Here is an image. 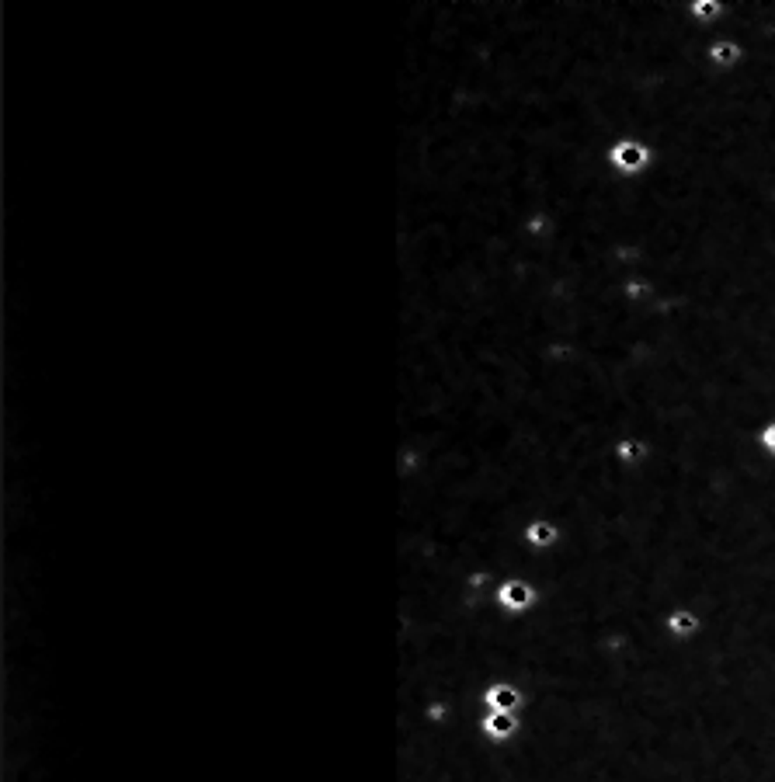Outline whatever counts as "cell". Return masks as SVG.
Instances as JSON below:
<instances>
[{
  "label": "cell",
  "instance_id": "cell-1",
  "mask_svg": "<svg viewBox=\"0 0 775 782\" xmlns=\"http://www.w3.org/2000/svg\"><path fill=\"white\" fill-rule=\"evenodd\" d=\"M650 161H654L650 146H647V143H637V139H619L612 150H609V163H612L619 174H640V171H647Z\"/></svg>",
  "mask_w": 775,
  "mask_h": 782
},
{
  "label": "cell",
  "instance_id": "cell-2",
  "mask_svg": "<svg viewBox=\"0 0 775 782\" xmlns=\"http://www.w3.org/2000/svg\"><path fill=\"white\" fill-rule=\"evenodd\" d=\"M497 598H501V605H505V609L518 612V609H529V605H532L535 594H532V588H529L525 581H508V584L501 588V594H497Z\"/></svg>",
  "mask_w": 775,
  "mask_h": 782
},
{
  "label": "cell",
  "instance_id": "cell-3",
  "mask_svg": "<svg viewBox=\"0 0 775 782\" xmlns=\"http://www.w3.org/2000/svg\"><path fill=\"white\" fill-rule=\"evenodd\" d=\"M709 59H713L716 66H737L741 46H737V42H713V46H709Z\"/></svg>",
  "mask_w": 775,
  "mask_h": 782
},
{
  "label": "cell",
  "instance_id": "cell-4",
  "mask_svg": "<svg viewBox=\"0 0 775 782\" xmlns=\"http://www.w3.org/2000/svg\"><path fill=\"white\" fill-rule=\"evenodd\" d=\"M487 699H490V706H494L497 713H508V709H515V706H518V692H515V689H508V685H497V689H490V692H487Z\"/></svg>",
  "mask_w": 775,
  "mask_h": 782
},
{
  "label": "cell",
  "instance_id": "cell-5",
  "mask_svg": "<svg viewBox=\"0 0 775 782\" xmlns=\"http://www.w3.org/2000/svg\"><path fill=\"white\" fill-rule=\"evenodd\" d=\"M525 536H529V542H535V546H549V542L557 539V529H553L549 522H532Z\"/></svg>",
  "mask_w": 775,
  "mask_h": 782
},
{
  "label": "cell",
  "instance_id": "cell-6",
  "mask_svg": "<svg viewBox=\"0 0 775 782\" xmlns=\"http://www.w3.org/2000/svg\"><path fill=\"white\" fill-rule=\"evenodd\" d=\"M487 733L490 737H511L515 733V720H511L508 713H494L490 720H487Z\"/></svg>",
  "mask_w": 775,
  "mask_h": 782
},
{
  "label": "cell",
  "instance_id": "cell-7",
  "mask_svg": "<svg viewBox=\"0 0 775 782\" xmlns=\"http://www.w3.org/2000/svg\"><path fill=\"white\" fill-rule=\"evenodd\" d=\"M689 11H692V18H699V21H709V18H720L723 14V4H716V0H695Z\"/></svg>",
  "mask_w": 775,
  "mask_h": 782
},
{
  "label": "cell",
  "instance_id": "cell-8",
  "mask_svg": "<svg viewBox=\"0 0 775 782\" xmlns=\"http://www.w3.org/2000/svg\"><path fill=\"white\" fill-rule=\"evenodd\" d=\"M668 626H671V633H678V636H689V633H692L699 622H695L692 612H674V616L668 619Z\"/></svg>",
  "mask_w": 775,
  "mask_h": 782
},
{
  "label": "cell",
  "instance_id": "cell-9",
  "mask_svg": "<svg viewBox=\"0 0 775 782\" xmlns=\"http://www.w3.org/2000/svg\"><path fill=\"white\" fill-rule=\"evenodd\" d=\"M619 459H626V462H633V459H640L643 456V445L640 442H619Z\"/></svg>",
  "mask_w": 775,
  "mask_h": 782
},
{
  "label": "cell",
  "instance_id": "cell-10",
  "mask_svg": "<svg viewBox=\"0 0 775 782\" xmlns=\"http://www.w3.org/2000/svg\"><path fill=\"white\" fill-rule=\"evenodd\" d=\"M626 296H629V299L650 296V285H647V282H629V285H626Z\"/></svg>",
  "mask_w": 775,
  "mask_h": 782
},
{
  "label": "cell",
  "instance_id": "cell-11",
  "mask_svg": "<svg viewBox=\"0 0 775 782\" xmlns=\"http://www.w3.org/2000/svg\"><path fill=\"white\" fill-rule=\"evenodd\" d=\"M761 445H765V449H769V452L775 456V421L769 425V428H765V432H761Z\"/></svg>",
  "mask_w": 775,
  "mask_h": 782
},
{
  "label": "cell",
  "instance_id": "cell-12",
  "mask_svg": "<svg viewBox=\"0 0 775 782\" xmlns=\"http://www.w3.org/2000/svg\"><path fill=\"white\" fill-rule=\"evenodd\" d=\"M546 226H549V219L535 216V219H529V226H525V230H529V233H546Z\"/></svg>",
  "mask_w": 775,
  "mask_h": 782
}]
</instances>
